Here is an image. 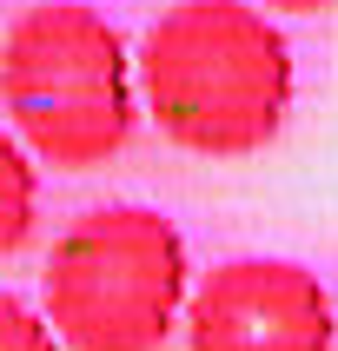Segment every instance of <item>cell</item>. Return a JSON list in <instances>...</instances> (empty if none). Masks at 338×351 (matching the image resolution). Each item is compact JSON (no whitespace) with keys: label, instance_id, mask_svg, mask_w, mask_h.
Listing matches in <instances>:
<instances>
[{"label":"cell","instance_id":"obj_1","mask_svg":"<svg viewBox=\"0 0 338 351\" xmlns=\"http://www.w3.org/2000/svg\"><path fill=\"white\" fill-rule=\"evenodd\" d=\"M133 86L173 146L252 159L292 113V47L245 0H179L146 27Z\"/></svg>","mask_w":338,"mask_h":351},{"label":"cell","instance_id":"obj_2","mask_svg":"<svg viewBox=\"0 0 338 351\" xmlns=\"http://www.w3.org/2000/svg\"><path fill=\"white\" fill-rule=\"evenodd\" d=\"M0 106L14 139L53 173H93L133 139V47L80 0H40L0 40Z\"/></svg>","mask_w":338,"mask_h":351},{"label":"cell","instance_id":"obj_3","mask_svg":"<svg viewBox=\"0 0 338 351\" xmlns=\"http://www.w3.org/2000/svg\"><path fill=\"white\" fill-rule=\"evenodd\" d=\"M193 292L186 239L153 206H93L40 272V318L67 351H159Z\"/></svg>","mask_w":338,"mask_h":351},{"label":"cell","instance_id":"obj_4","mask_svg":"<svg viewBox=\"0 0 338 351\" xmlns=\"http://www.w3.org/2000/svg\"><path fill=\"white\" fill-rule=\"evenodd\" d=\"M186 351H332L338 312L292 258H226L186 292Z\"/></svg>","mask_w":338,"mask_h":351},{"label":"cell","instance_id":"obj_5","mask_svg":"<svg viewBox=\"0 0 338 351\" xmlns=\"http://www.w3.org/2000/svg\"><path fill=\"white\" fill-rule=\"evenodd\" d=\"M34 213H40V173L34 153L20 146L7 126H0V258L20 252L34 239Z\"/></svg>","mask_w":338,"mask_h":351},{"label":"cell","instance_id":"obj_6","mask_svg":"<svg viewBox=\"0 0 338 351\" xmlns=\"http://www.w3.org/2000/svg\"><path fill=\"white\" fill-rule=\"evenodd\" d=\"M0 351H60V338L27 298L0 292Z\"/></svg>","mask_w":338,"mask_h":351},{"label":"cell","instance_id":"obj_7","mask_svg":"<svg viewBox=\"0 0 338 351\" xmlns=\"http://www.w3.org/2000/svg\"><path fill=\"white\" fill-rule=\"evenodd\" d=\"M252 7H272V14H318V7H332V0H252Z\"/></svg>","mask_w":338,"mask_h":351}]
</instances>
